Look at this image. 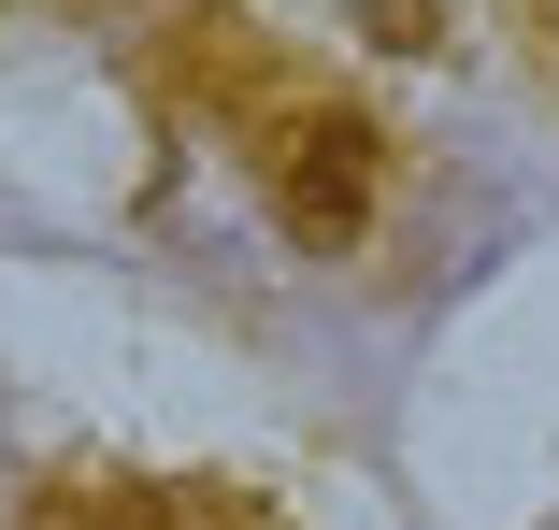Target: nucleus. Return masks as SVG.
<instances>
[{
	"instance_id": "obj_1",
	"label": "nucleus",
	"mask_w": 559,
	"mask_h": 530,
	"mask_svg": "<svg viewBox=\"0 0 559 530\" xmlns=\"http://www.w3.org/2000/svg\"><path fill=\"white\" fill-rule=\"evenodd\" d=\"M259 186H273V216L301 244H359V216H373V130L345 116V100H273Z\"/></svg>"
},
{
	"instance_id": "obj_2",
	"label": "nucleus",
	"mask_w": 559,
	"mask_h": 530,
	"mask_svg": "<svg viewBox=\"0 0 559 530\" xmlns=\"http://www.w3.org/2000/svg\"><path fill=\"white\" fill-rule=\"evenodd\" d=\"M29 530H273L259 502L230 487H144V473H72L29 502Z\"/></svg>"
},
{
	"instance_id": "obj_3",
	"label": "nucleus",
	"mask_w": 559,
	"mask_h": 530,
	"mask_svg": "<svg viewBox=\"0 0 559 530\" xmlns=\"http://www.w3.org/2000/svg\"><path fill=\"white\" fill-rule=\"evenodd\" d=\"M72 15H116L130 29V15H187V0H72Z\"/></svg>"
}]
</instances>
